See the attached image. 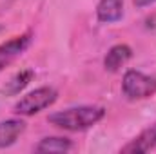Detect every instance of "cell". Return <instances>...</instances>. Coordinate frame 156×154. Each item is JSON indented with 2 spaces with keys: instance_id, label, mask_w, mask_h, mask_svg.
Returning a JSON list of instances; mask_svg holds the SVG:
<instances>
[{
  "instance_id": "obj_6",
  "label": "cell",
  "mask_w": 156,
  "mask_h": 154,
  "mask_svg": "<svg viewBox=\"0 0 156 154\" xmlns=\"http://www.w3.org/2000/svg\"><path fill=\"white\" fill-rule=\"evenodd\" d=\"M131 56H133L131 47H129V45H125V44H118V45H115V47H111V49H109V53L105 54L104 65H105V69H107V71L115 73V71H118L122 65H125V64H127V60H129Z\"/></svg>"
},
{
  "instance_id": "obj_11",
  "label": "cell",
  "mask_w": 156,
  "mask_h": 154,
  "mask_svg": "<svg viewBox=\"0 0 156 154\" xmlns=\"http://www.w3.org/2000/svg\"><path fill=\"white\" fill-rule=\"evenodd\" d=\"M153 2H156V0H133V4L136 7H145V5H151Z\"/></svg>"
},
{
  "instance_id": "obj_7",
  "label": "cell",
  "mask_w": 156,
  "mask_h": 154,
  "mask_svg": "<svg viewBox=\"0 0 156 154\" xmlns=\"http://www.w3.org/2000/svg\"><path fill=\"white\" fill-rule=\"evenodd\" d=\"M26 131V123L22 120H5L0 121V149L9 147L16 142V138Z\"/></svg>"
},
{
  "instance_id": "obj_10",
  "label": "cell",
  "mask_w": 156,
  "mask_h": 154,
  "mask_svg": "<svg viewBox=\"0 0 156 154\" xmlns=\"http://www.w3.org/2000/svg\"><path fill=\"white\" fill-rule=\"evenodd\" d=\"M33 75H35V73H33L31 69H27V71H20L18 75H15V76H13L7 83H5V85H4V89H2V91H4L5 94H18V93H20V91L29 83V82H31Z\"/></svg>"
},
{
  "instance_id": "obj_9",
  "label": "cell",
  "mask_w": 156,
  "mask_h": 154,
  "mask_svg": "<svg viewBox=\"0 0 156 154\" xmlns=\"http://www.w3.org/2000/svg\"><path fill=\"white\" fill-rule=\"evenodd\" d=\"M73 147L67 138H44L37 145V152H66Z\"/></svg>"
},
{
  "instance_id": "obj_4",
  "label": "cell",
  "mask_w": 156,
  "mask_h": 154,
  "mask_svg": "<svg viewBox=\"0 0 156 154\" xmlns=\"http://www.w3.org/2000/svg\"><path fill=\"white\" fill-rule=\"evenodd\" d=\"M31 42V33L15 37V38L7 40L5 44L0 45V71H4L11 62H15L29 45Z\"/></svg>"
},
{
  "instance_id": "obj_5",
  "label": "cell",
  "mask_w": 156,
  "mask_h": 154,
  "mask_svg": "<svg viewBox=\"0 0 156 154\" xmlns=\"http://www.w3.org/2000/svg\"><path fill=\"white\" fill-rule=\"evenodd\" d=\"M156 145V123L142 131L131 143H127L122 152H149Z\"/></svg>"
},
{
  "instance_id": "obj_3",
  "label": "cell",
  "mask_w": 156,
  "mask_h": 154,
  "mask_svg": "<svg viewBox=\"0 0 156 154\" xmlns=\"http://www.w3.org/2000/svg\"><path fill=\"white\" fill-rule=\"evenodd\" d=\"M122 91L131 100H144L156 93V78L140 71H127L123 75Z\"/></svg>"
},
{
  "instance_id": "obj_2",
  "label": "cell",
  "mask_w": 156,
  "mask_h": 154,
  "mask_svg": "<svg viewBox=\"0 0 156 154\" xmlns=\"http://www.w3.org/2000/svg\"><path fill=\"white\" fill-rule=\"evenodd\" d=\"M56 91L53 87H38L31 93H27L26 96H22L16 105H15V113L22 116H31L40 113L42 109L51 107L56 102Z\"/></svg>"
},
{
  "instance_id": "obj_1",
  "label": "cell",
  "mask_w": 156,
  "mask_h": 154,
  "mask_svg": "<svg viewBox=\"0 0 156 154\" xmlns=\"http://www.w3.org/2000/svg\"><path fill=\"white\" fill-rule=\"evenodd\" d=\"M104 116H105L104 107L82 105V107H73V109H66V111L49 114L47 121L64 131H83V129H89L91 125L98 123Z\"/></svg>"
},
{
  "instance_id": "obj_8",
  "label": "cell",
  "mask_w": 156,
  "mask_h": 154,
  "mask_svg": "<svg viewBox=\"0 0 156 154\" xmlns=\"http://www.w3.org/2000/svg\"><path fill=\"white\" fill-rule=\"evenodd\" d=\"M96 15L100 22L105 24L116 22L123 15V0H100L96 7Z\"/></svg>"
}]
</instances>
